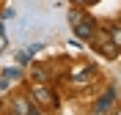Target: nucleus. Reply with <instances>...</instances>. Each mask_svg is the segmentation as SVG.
Wrapping results in <instances>:
<instances>
[{"label":"nucleus","instance_id":"1","mask_svg":"<svg viewBox=\"0 0 121 115\" xmlns=\"http://www.w3.org/2000/svg\"><path fill=\"white\" fill-rule=\"evenodd\" d=\"M72 28H74V33H77L80 38H91L94 33H96V25H94V19H88V16L77 19V22L72 25Z\"/></svg>","mask_w":121,"mask_h":115},{"label":"nucleus","instance_id":"2","mask_svg":"<svg viewBox=\"0 0 121 115\" xmlns=\"http://www.w3.org/2000/svg\"><path fill=\"white\" fill-rule=\"evenodd\" d=\"M30 93H33V99L36 101H41V104H55V96L50 91H47V85H33V88H30Z\"/></svg>","mask_w":121,"mask_h":115},{"label":"nucleus","instance_id":"3","mask_svg":"<svg viewBox=\"0 0 121 115\" xmlns=\"http://www.w3.org/2000/svg\"><path fill=\"white\" fill-rule=\"evenodd\" d=\"M113 101H116V91H113V88H110V91H107L105 96H102V99H99L96 104H94V112H107Z\"/></svg>","mask_w":121,"mask_h":115},{"label":"nucleus","instance_id":"4","mask_svg":"<svg viewBox=\"0 0 121 115\" xmlns=\"http://www.w3.org/2000/svg\"><path fill=\"white\" fill-rule=\"evenodd\" d=\"M14 112H17V115H36L39 110L33 107V104H30L28 99H17V104H14Z\"/></svg>","mask_w":121,"mask_h":115},{"label":"nucleus","instance_id":"5","mask_svg":"<svg viewBox=\"0 0 121 115\" xmlns=\"http://www.w3.org/2000/svg\"><path fill=\"white\" fill-rule=\"evenodd\" d=\"M30 77H33V82H41V85H50V79H52V74L47 69H41V66H36V69L30 71Z\"/></svg>","mask_w":121,"mask_h":115},{"label":"nucleus","instance_id":"6","mask_svg":"<svg viewBox=\"0 0 121 115\" xmlns=\"http://www.w3.org/2000/svg\"><path fill=\"white\" fill-rule=\"evenodd\" d=\"M77 19H83V14H80V11H72V14H69V22L74 25V22H77Z\"/></svg>","mask_w":121,"mask_h":115},{"label":"nucleus","instance_id":"7","mask_svg":"<svg viewBox=\"0 0 121 115\" xmlns=\"http://www.w3.org/2000/svg\"><path fill=\"white\" fill-rule=\"evenodd\" d=\"M72 3H74V6H85V0H72Z\"/></svg>","mask_w":121,"mask_h":115},{"label":"nucleus","instance_id":"8","mask_svg":"<svg viewBox=\"0 0 121 115\" xmlns=\"http://www.w3.org/2000/svg\"><path fill=\"white\" fill-rule=\"evenodd\" d=\"M94 3H99V0H85V6H94Z\"/></svg>","mask_w":121,"mask_h":115}]
</instances>
